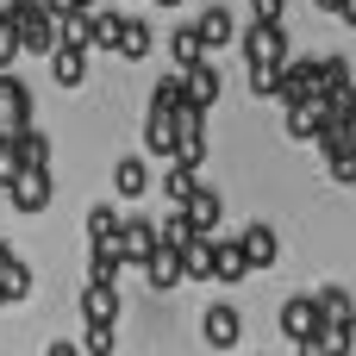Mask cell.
<instances>
[{
	"label": "cell",
	"instance_id": "6da1fadb",
	"mask_svg": "<svg viewBox=\"0 0 356 356\" xmlns=\"http://www.w3.org/2000/svg\"><path fill=\"white\" fill-rule=\"evenodd\" d=\"M13 19H19L25 56H56V50H63V19H56L50 6H13Z\"/></svg>",
	"mask_w": 356,
	"mask_h": 356
},
{
	"label": "cell",
	"instance_id": "7a4b0ae2",
	"mask_svg": "<svg viewBox=\"0 0 356 356\" xmlns=\"http://www.w3.org/2000/svg\"><path fill=\"white\" fill-rule=\"evenodd\" d=\"M244 56H250V69H288V25H250Z\"/></svg>",
	"mask_w": 356,
	"mask_h": 356
},
{
	"label": "cell",
	"instance_id": "3957f363",
	"mask_svg": "<svg viewBox=\"0 0 356 356\" xmlns=\"http://www.w3.org/2000/svg\"><path fill=\"white\" fill-rule=\"evenodd\" d=\"M200 338H207V350H238V338H244V313H238L232 300H213V307L200 313Z\"/></svg>",
	"mask_w": 356,
	"mask_h": 356
},
{
	"label": "cell",
	"instance_id": "277c9868",
	"mask_svg": "<svg viewBox=\"0 0 356 356\" xmlns=\"http://www.w3.org/2000/svg\"><path fill=\"white\" fill-rule=\"evenodd\" d=\"M119 250H125V269H150V257L163 250V238H156V219H125V232H119Z\"/></svg>",
	"mask_w": 356,
	"mask_h": 356
},
{
	"label": "cell",
	"instance_id": "5b68a950",
	"mask_svg": "<svg viewBox=\"0 0 356 356\" xmlns=\"http://www.w3.org/2000/svg\"><path fill=\"white\" fill-rule=\"evenodd\" d=\"M31 113H38L31 88H25L19 75H0V131H6V138H13V131H25V125H31Z\"/></svg>",
	"mask_w": 356,
	"mask_h": 356
},
{
	"label": "cell",
	"instance_id": "8992f818",
	"mask_svg": "<svg viewBox=\"0 0 356 356\" xmlns=\"http://www.w3.org/2000/svg\"><path fill=\"white\" fill-rule=\"evenodd\" d=\"M181 213H188L194 238H219V225H225V200H219V188H207V181L188 194V207H181Z\"/></svg>",
	"mask_w": 356,
	"mask_h": 356
},
{
	"label": "cell",
	"instance_id": "52a82bcc",
	"mask_svg": "<svg viewBox=\"0 0 356 356\" xmlns=\"http://www.w3.org/2000/svg\"><path fill=\"white\" fill-rule=\"evenodd\" d=\"M275 332H282L288 344H307V338L319 332V307H313V294H294V300H282V313H275Z\"/></svg>",
	"mask_w": 356,
	"mask_h": 356
},
{
	"label": "cell",
	"instance_id": "ba28073f",
	"mask_svg": "<svg viewBox=\"0 0 356 356\" xmlns=\"http://www.w3.org/2000/svg\"><path fill=\"white\" fill-rule=\"evenodd\" d=\"M6 207H13V213H44V207H50V175L19 169V175L6 181Z\"/></svg>",
	"mask_w": 356,
	"mask_h": 356
},
{
	"label": "cell",
	"instance_id": "9c48e42d",
	"mask_svg": "<svg viewBox=\"0 0 356 356\" xmlns=\"http://www.w3.org/2000/svg\"><path fill=\"white\" fill-rule=\"evenodd\" d=\"M75 313H81V325H119L125 300H119V288H100V282H88V288H81V300H75Z\"/></svg>",
	"mask_w": 356,
	"mask_h": 356
},
{
	"label": "cell",
	"instance_id": "30bf717a",
	"mask_svg": "<svg viewBox=\"0 0 356 356\" xmlns=\"http://www.w3.org/2000/svg\"><path fill=\"white\" fill-rule=\"evenodd\" d=\"M313 307H319V325H350V332H356V294H350V288L325 282V288L313 294Z\"/></svg>",
	"mask_w": 356,
	"mask_h": 356
},
{
	"label": "cell",
	"instance_id": "8fae6325",
	"mask_svg": "<svg viewBox=\"0 0 356 356\" xmlns=\"http://www.w3.org/2000/svg\"><path fill=\"white\" fill-rule=\"evenodd\" d=\"M219 94H225V75L213 69V56H207L200 69H188V106H194V113H213Z\"/></svg>",
	"mask_w": 356,
	"mask_h": 356
},
{
	"label": "cell",
	"instance_id": "7c38bea8",
	"mask_svg": "<svg viewBox=\"0 0 356 356\" xmlns=\"http://www.w3.org/2000/svg\"><path fill=\"white\" fill-rule=\"evenodd\" d=\"M194 31H200V44H207V56H213V50H225V44L238 38V19H232V6H207V13L194 19Z\"/></svg>",
	"mask_w": 356,
	"mask_h": 356
},
{
	"label": "cell",
	"instance_id": "4fadbf2b",
	"mask_svg": "<svg viewBox=\"0 0 356 356\" xmlns=\"http://www.w3.org/2000/svg\"><path fill=\"white\" fill-rule=\"evenodd\" d=\"M238 244H244L250 269H275V257H282V238H275V225H244V232H238Z\"/></svg>",
	"mask_w": 356,
	"mask_h": 356
},
{
	"label": "cell",
	"instance_id": "5bb4252c",
	"mask_svg": "<svg viewBox=\"0 0 356 356\" xmlns=\"http://www.w3.org/2000/svg\"><path fill=\"white\" fill-rule=\"evenodd\" d=\"M181 269H188V282H219V238L181 244Z\"/></svg>",
	"mask_w": 356,
	"mask_h": 356
},
{
	"label": "cell",
	"instance_id": "9a60e30c",
	"mask_svg": "<svg viewBox=\"0 0 356 356\" xmlns=\"http://www.w3.org/2000/svg\"><path fill=\"white\" fill-rule=\"evenodd\" d=\"M119 38H125V13L94 6L88 13V50H119Z\"/></svg>",
	"mask_w": 356,
	"mask_h": 356
},
{
	"label": "cell",
	"instance_id": "2e32d148",
	"mask_svg": "<svg viewBox=\"0 0 356 356\" xmlns=\"http://www.w3.org/2000/svg\"><path fill=\"white\" fill-rule=\"evenodd\" d=\"M188 106V69H169V75H156V88H150V113H181Z\"/></svg>",
	"mask_w": 356,
	"mask_h": 356
},
{
	"label": "cell",
	"instance_id": "e0dca14e",
	"mask_svg": "<svg viewBox=\"0 0 356 356\" xmlns=\"http://www.w3.org/2000/svg\"><path fill=\"white\" fill-rule=\"evenodd\" d=\"M294 144H319L325 131V100H307V106H288V125H282Z\"/></svg>",
	"mask_w": 356,
	"mask_h": 356
},
{
	"label": "cell",
	"instance_id": "ac0fdd59",
	"mask_svg": "<svg viewBox=\"0 0 356 356\" xmlns=\"http://www.w3.org/2000/svg\"><path fill=\"white\" fill-rule=\"evenodd\" d=\"M144 150L175 163V150H181V125H175L169 113H150V119H144Z\"/></svg>",
	"mask_w": 356,
	"mask_h": 356
},
{
	"label": "cell",
	"instance_id": "d6986e66",
	"mask_svg": "<svg viewBox=\"0 0 356 356\" xmlns=\"http://www.w3.org/2000/svg\"><path fill=\"white\" fill-rule=\"evenodd\" d=\"M13 156H19V169H38V175H50V138H44L38 125L13 131Z\"/></svg>",
	"mask_w": 356,
	"mask_h": 356
},
{
	"label": "cell",
	"instance_id": "ffe728a7",
	"mask_svg": "<svg viewBox=\"0 0 356 356\" xmlns=\"http://www.w3.org/2000/svg\"><path fill=\"white\" fill-rule=\"evenodd\" d=\"M150 181H156V175H150L144 156H119V163H113V194H119V200H138Z\"/></svg>",
	"mask_w": 356,
	"mask_h": 356
},
{
	"label": "cell",
	"instance_id": "44dd1931",
	"mask_svg": "<svg viewBox=\"0 0 356 356\" xmlns=\"http://www.w3.org/2000/svg\"><path fill=\"white\" fill-rule=\"evenodd\" d=\"M200 63H207L200 31H194V25H175V31H169V69H200Z\"/></svg>",
	"mask_w": 356,
	"mask_h": 356
},
{
	"label": "cell",
	"instance_id": "7402d4cb",
	"mask_svg": "<svg viewBox=\"0 0 356 356\" xmlns=\"http://www.w3.org/2000/svg\"><path fill=\"white\" fill-rule=\"evenodd\" d=\"M144 282H150L156 294H175V288L188 282V269H181V250H156V257H150V269H144Z\"/></svg>",
	"mask_w": 356,
	"mask_h": 356
},
{
	"label": "cell",
	"instance_id": "603a6c76",
	"mask_svg": "<svg viewBox=\"0 0 356 356\" xmlns=\"http://www.w3.org/2000/svg\"><path fill=\"white\" fill-rule=\"evenodd\" d=\"M356 350V332L350 325H319L307 344H300V356H350Z\"/></svg>",
	"mask_w": 356,
	"mask_h": 356
},
{
	"label": "cell",
	"instance_id": "cb8c5ba5",
	"mask_svg": "<svg viewBox=\"0 0 356 356\" xmlns=\"http://www.w3.org/2000/svg\"><path fill=\"white\" fill-rule=\"evenodd\" d=\"M150 50H156V31H150L138 13H125V38H119V50H113V56H125V63H144Z\"/></svg>",
	"mask_w": 356,
	"mask_h": 356
},
{
	"label": "cell",
	"instance_id": "d4e9b609",
	"mask_svg": "<svg viewBox=\"0 0 356 356\" xmlns=\"http://www.w3.org/2000/svg\"><path fill=\"white\" fill-rule=\"evenodd\" d=\"M257 269H250V257H244V244L238 238H219V288H238V282H250Z\"/></svg>",
	"mask_w": 356,
	"mask_h": 356
},
{
	"label": "cell",
	"instance_id": "484cf974",
	"mask_svg": "<svg viewBox=\"0 0 356 356\" xmlns=\"http://www.w3.org/2000/svg\"><path fill=\"white\" fill-rule=\"evenodd\" d=\"M50 75H56L63 88H81V81H88V50H81V44H63V50L50 56Z\"/></svg>",
	"mask_w": 356,
	"mask_h": 356
},
{
	"label": "cell",
	"instance_id": "4316f807",
	"mask_svg": "<svg viewBox=\"0 0 356 356\" xmlns=\"http://www.w3.org/2000/svg\"><path fill=\"white\" fill-rule=\"evenodd\" d=\"M119 232H125V219H119V207H88V244L100 250V244H119Z\"/></svg>",
	"mask_w": 356,
	"mask_h": 356
},
{
	"label": "cell",
	"instance_id": "83f0119b",
	"mask_svg": "<svg viewBox=\"0 0 356 356\" xmlns=\"http://www.w3.org/2000/svg\"><path fill=\"white\" fill-rule=\"evenodd\" d=\"M119 275H125V250H119V244H100V250H94V263H88V282L119 288Z\"/></svg>",
	"mask_w": 356,
	"mask_h": 356
},
{
	"label": "cell",
	"instance_id": "f1b7e54d",
	"mask_svg": "<svg viewBox=\"0 0 356 356\" xmlns=\"http://www.w3.org/2000/svg\"><path fill=\"white\" fill-rule=\"evenodd\" d=\"M156 188L169 194V207H188V194H194L200 181H194V169H188V163H169V169L156 175Z\"/></svg>",
	"mask_w": 356,
	"mask_h": 356
},
{
	"label": "cell",
	"instance_id": "f546056e",
	"mask_svg": "<svg viewBox=\"0 0 356 356\" xmlns=\"http://www.w3.org/2000/svg\"><path fill=\"white\" fill-rule=\"evenodd\" d=\"M0 288H6V300H25L31 294V263L25 257H6L0 263Z\"/></svg>",
	"mask_w": 356,
	"mask_h": 356
},
{
	"label": "cell",
	"instance_id": "4dcf8cb0",
	"mask_svg": "<svg viewBox=\"0 0 356 356\" xmlns=\"http://www.w3.org/2000/svg\"><path fill=\"white\" fill-rule=\"evenodd\" d=\"M19 56H25V44H19V19H13V6H0V75H6Z\"/></svg>",
	"mask_w": 356,
	"mask_h": 356
},
{
	"label": "cell",
	"instance_id": "1f68e13d",
	"mask_svg": "<svg viewBox=\"0 0 356 356\" xmlns=\"http://www.w3.org/2000/svg\"><path fill=\"white\" fill-rule=\"evenodd\" d=\"M156 238H163V250H181V244H194V225H188V213L175 207L169 219H156Z\"/></svg>",
	"mask_w": 356,
	"mask_h": 356
},
{
	"label": "cell",
	"instance_id": "d6a6232c",
	"mask_svg": "<svg viewBox=\"0 0 356 356\" xmlns=\"http://www.w3.org/2000/svg\"><path fill=\"white\" fill-rule=\"evenodd\" d=\"M81 350L88 356H113L119 350V325H81Z\"/></svg>",
	"mask_w": 356,
	"mask_h": 356
},
{
	"label": "cell",
	"instance_id": "836d02e7",
	"mask_svg": "<svg viewBox=\"0 0 356 356\" xmlns=\"http://www.w3.org/2000/svg\"><path fill=\"white\" fill-rule=\"evenodd\" d=\"M250 94L257 100H275L282 94V69H250Z\"/></svg>",
	"mask_w": 356,
	"mask_h": 356
},
{
	"label": "cell",
	"instance_id": "e575fe53",
	"mask_svg": "<svg viewBox=\"0 0 356 356\" xmlns=\"http://www.w3.org/2000/svg\"><path fill=\"white\" fill-rule=\"evenodd\" d=\"M325 175H332L338 188H356V150H344V156H332V163H325Z\"/></svg>",
	"mask_w": 356,
	"mask_h": 356
},
{
	"label": "cell",
	"instance_id": "d590c367",
	"mask_svg": "<svg viewBox=\"0 0 356 356\" xmlns=\"http://www.w3.org/2000/svg\"><path fill=\"white\" fill-rule=\"evenodd\" d=\"M288 0H250V25H282Z\"/></svg>",
	"mask_w": 356,
	"mask_h": 356
},
{
	"label": "cell",
	"instance_id": "8d00e7d4",
	"mask_svg": "<svg viewBox=\"0 0 356 356\" xmlns=\"http://www.w3.org/2000/svg\"><path fill=\"white\" fill-rule=\"evenodd\" d=\"M44 6H50V13H56V19H75V13H94V6H100V0H44Z\"/></svg>",
	"mask_w": 356,
	"mask_h": 356
},
{
	"label": "cell",
	"instance_id": "74e56055",
	"mask_svg": "<svg viewBox=\"0 0 356 356\" xmlns=\"http://www.w3.org/2000/svg\"><path fill=\"white\" fill-rule=\"evenodd\" d=\"M44 356H88V350H81L75 338H56V344H50V350H44Z\"/></svg>",
	"mask_w": 356,
	"mask_h": 356
},
{
	"label": "cell",
	"instance_id": "f35d334b",
	"mask_svg": "<svg viewBox=\"0 0 356 356\" xmlns=\"http://www.w3.org/2000/svg\"><path fill=\"white\" fill-rule=\"evenodd\" d=\"M313 6H319V13H332V19L344 13V0H313Z\"/></svg>",
	"mask_w": 356,
	"mask_h": 356
},
{
	"label": "cell",
	"instance_id": "ab89813d",
	"mask_svg": "<svg viewBox=\"0 0 356 356\" xmlns=\"http://www.w3.org/2000/svg\"><path fill=\"white\" fill-rule=\"evenodd\" d=\"M338 19H344V25L356 31V0H344V13H338Z\"/></svg>",
	"mask_w": 356,
	"mask_h": 356
},
{
	"label": "cell",
	"instance_id": "60d3db41",
	"mask_svg": "<svg viewBox=\"0 0 356 356\" xmlns=\"http://www.w3.org/2000/svg\"><path fill=\"white\" fill-rule=\"evenodd\" d=\"M150 6H175V13H181V0H150Z\"/></svg>",
	"mask_w": 356,
	"mask_h": 356
},
{
	"label": "cell",
	"instance_id": "b9f144b4",
	"mask_svg": "<svg viewBox=\"0 0 356 356\" xmlns=\"http://www.w3.org/2000/svg\"><path fill=\"white\" fill-rule=\"evenodd\" d=\"M6 6H44V0H6Z\"/></svg>",
	"mask_w": 356,
	"mask_h": 356
},
{
	"label": "cell",
	"instance_id": "7bdbcfd3",
	"mask_svg": "<svg viewBox=\"0 0 356 356\" xmlns=\"http://www.w3.org/2000/svg\"><path fill=\"white\" fill-rule=\"evenodd\" d=\"M0 307H13V300H6V288H0Z\"/></svg>",
	"mask_w": 356,
	"mask_h": 356
},
{
	"label": "cell",
	"instance_id": "ee69618b",
	"mask_svg": "<svg viewBox=\"0 0 356 356\" xmlns=\"http://www.w3.org/2000/svg\"><path fill=\"white\" fill-rule=\"evenodd\" d=\"M0 207H6V188H0Z\"/></svg>",
	"mask_w": 356,
	"mask_h": 356
}]
</instances>
